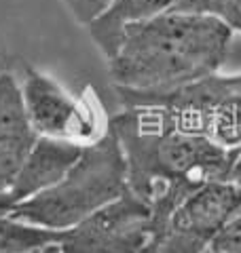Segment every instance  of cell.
<instances>
[{
	"label": "cell",
	"instance_id": "5",
	"mask_svg": "<svg viewBox=\"0 0 241 253\" xmlns=\"http://www.w3.org/2000/svg\"><path fill=\"white\" fill-rule=\"evenodd\" d=\"M167 221L146 201L127 190L70 230H63V253H146Z\"/></svg>",
	"mask_w": 241,
	"mask_h": 253
},
{
	"label": "cell",
	"instance_id": "20",
	"mask_svg": "<svg viewBox=\"0 0 241 253\" xmlns=\"http://www.w3.org/2000/svg\"><path fill=\"white\" fill-rule=\"evenodd\" d=\"M203 253H220V251H216V249H212V247H207Z\"/></svg>",
	"mask_w": 241,
	"mask_h": 253
},
{
	"label": "cell",
	"instance_id": "21",
	"mask_svg": "<svg viewBox=\"0 0 241 253\" xmlns=\"http://www.w3.org/2000/svg\"><path fill=\"white\" fill-rule=\"evenodd\" d=\"M170 2H172L174 6H178V4H180V0H170Z\"/></svg>",
	"mask_w": 241,
	"mask_h": 253
},
{
	"label": "cell",
	"instance_id": "15",
	"mask_svg": "<svg viewBox=\"0 0 241 253\" xmlns=\"http://www.w3.org/2000/svg\"><path fill=\"white\" fill-rule=\"evenodd\" d=\"M218 6H220V0H180V4L176 6V9L216 15V13H218Z\"/></svg>",
	"mask_w": 241,
	"mask_h": 253
},
{
	"label": "cell",
	"instance_id": "13",
	"mask_svg": "<svg viewBox=\"0 0 241 253\" xmlns=\"http://www.w3.org/2000/svg\"><path fill=\"white\" fill-rule=\"evenodd\" d=\"M60 2L66 6V11L72 15V19L78 26L87 28L95 17H100L104 13V9L110 4V0H60Z\"/></svg>",
	"mask_w": 241,
	"mask_h": 253
},
{
	"label": "cell",
	"instance_id": "16",
	"mask_svg": "<svg viewBox=\"0 0 241 253\" xmlns=\"http://www.w3.org/2000/svg\"><path fill=\"white\" fill-rule=\"evenodd\" d=\"M231 181L233 184L241 186V148L237 152V158H235V165H233V171H231Z\"/></svg>",
	"mask_w": 241,
	"mask_h": 253
},
{
	"label": "cell",
	"instance_id": "17",
	"mask_svg": "<svg viewBox=\"0 0 241 253\" xmlns=\"http://www.w3.org/2000/svg\"><path fill=\"white\" fill-rule=\"evenodd\" d=\"M11 72L9 70V53H6V49L2 46V41H0V76Z\"/></svg>",
	"mask_w": 241,
	"mask_h": 253
},
{
	"label": "cell",
	"instance_id": "6",
	"mask_svg": "<svg viewBox=\"0 0 241 253\" xmlns=\"http://www.w3.org/2000/svg\"><path fill=\"white\" fill-rule=\"evenodd\" d=\"M19 86L30 121L43 137L68 139L78 146H87L106 133L108 125L100 126L98 110L68 93L49 74L23 66Z\"/></svg>",
	"mask_w": 241,
	"mask_h": 253
},
{
	"label": "cell",
	"instance_id": "1",
	"mask_svg": "<svg viewBox=\"0 0 241 253\" xmlns=\"http://www.w3.org/2000/svg\"><path fill=\"white\" fill-rule=\"evenodd\" d=\"M108 125L123 148L129 190L165 221L201 186L231 181L239 150L180 131L163 106L127 104Z\"/></svg>",
	"mask_w": 241,
	"mask_h": 253
},
{
	"label": "cell",
	"instance_id": "2",
	"mask_svg": "<svg viewBox=\"0 0 241 253\" xmlns=\"http://www.w3.org/2000/svg\"><path fill=\"white\" fill-rule=\"evenodd\" d=\"M233 30L210 13L167 9L127 28L108 72L119 97L163 95L218 74Z\"/></svg>",
	"mask_w": 241,
	"mask_h": 253
},
{
	"label": "cell",
	"instance_id": "9",
	"mask_svg": "<svg viewBox=\"0 0 241 253\" xmlns=\"http://www.w3.org/2000/svg\"><path fill=\"white\" fill-rule=\"evenodd\" d=\"M83 148L85 146H78L68 139L40 135L36 146L32 148L28 161L19 169L17 177L13 179L11 188L4 192L11 207L53 188L78 161Z\"/></svg>",
	"mask_w": 241,
	"mask_h": 253
},
{
	"label": "cell",
	"instance_id": "8",
	"mask_svg": "<svg viewBox=\"0 0 241 253\" xmlns=\"http://www.w3.org/2000/svg\"><path fill=\"white\" fill-rule=\"evenodd\" d=\"M40 133L23 106L21 86L13 72L0 76V192L11 188Z\"/></svg>",
	"mask_w": 241,
	"mask_h": 253
},
{
	"label": "cell",
	"instance_id": "12",
	"mask_svg": "<svg viewBox=\"0 0 241 253\" xmlns=\"http://www.w3.org/2000/svg\"><path fill=\"white\" fill-rule=\"evenodd\" d=\"M210 247L220 253H241V209L220 228Z\"/></svg>",
	"mask_w": 241,
	"mask_h": 253
},
{
	"label": "cell",
	"instance_id": "11",
	"mask_svg": "<svg viewBox=\"0 0 241 253\" xmlns=\"http://www.w3.org/2000/svg\"><path fill=\"white\" fill-rule=\"evenodd\" d=\"M63 232L47 230L0 213V253H32L61 243Z\"/></svg>",
	"mask_w": 241,
	"mask_h": 253
},
{
	"label": "cell",
	"instance_id": "19",
	"mask_svg": "<svg viewBox=\"0 0 241 253\" xmlns=\"http://www.w3.org/2000/svg\"><path fill=\"white\" fill-rule=\"evenodd\" d=\"M9 209H11L9 199H6V194H4V192H0V213H6Z\"/></svg>",
	"mask_w": 241,
	"mask_h": 253
},
{
	"label": "cell",
	"instance_id": "7",
	"mask_svg": "<svg viewBox=\"0 0 241 253\" xmlns=\"http://www.w3.org/2000/svg\"><path fill=\"white\" fill-rule=\"evenodd\" d=\"M241 209V186L233 181H210L188 194L174 209L165 232L207 249L220 228Z\"/></svg>",
	"mask_w": 241,
	"mask_h": 253
},
{
	"label": "cell",
	"instance_id": "4",
	"mask_svg": "<svg viewBox=\"0 0 241 253\" xmlns=\"http://www.w3.org/2000/svg\"><path fill=\"white\" fill-rule=\"evenodd\" d=\"M127 104H159L180 131L212 139L227 150L241 148V74H214L163 95L119 97Z\"/></svg>",
	"mask_w": 241,
	"mask_h": 253
},
{
	"label": "cell",
	"instance_id": "18",
	"mask_svg": "<svg viewBox=\"0 0 241 253\" xmlns=\"http://www.w3.org/2000/svg\"><path fill=\"white\" fill-rule=\"evenodd\" d=\"M32 253H63V251H61V245L60 243H53V245H49V247H43V249H38V251H32Z\"/></svg>",
	"mask_w": 241,
	"mask_h": 253
},
{
	"label": "cell",
	"instance_id": "14",
	"mask_svg": "<svg viewBox=\"0 0 241 253\" xmlns=\"http://www.w3.org/2000/svg\"><path fill=\"white\" fill-rule=\"evenodd\" d=\"M216 17H220L233 32H241V0H220Z\"/></svg>",
	"mask_w": 241,
	"mask_h": 253
},
{
	"label": "cell",
	"instance_id": "3",
	"mask_svg": "<svg viewBox=\"0 0 241 253\" xmlns=\"http://www.w3.org/2000/svg\"><path fill=\"white\" fill-rule=\"evenodd\" d=\"M127 190V161L117 133L108 125L102 137L83 148L78 161L58 184L13 205L6 215L38 228L63 232L117 201Z\"/></svg>",
	"mask_w": 241,
	"mask_h": 253
},
{
	"label": "cell",
	"instance_id": "10",
	"mask_svg": "<svg viewBox=\"0 0 241 253\" xmlns=\"http://www.w3.org/2000/svg\"><path fill=\"white\" fill-rule=\"evenodd\" d=\"M172 6L174 4L170 0H110L100 17H95L87 26V32L104 59L110 61L123 42L127 28L155 17Z\"/></svg>",
	"mask_w": 241,
	"mask_h": 253
},
{
	"label": "cell",
	"instance_id": "22",
	"mask_svg": "<svg viewBox=\"0 0 241 253\" xmlns=\"http://www.w3.org/2000/svg\"><path fill=\"white\" fill-rule=\"evenodd\" d=\"M146 253H148V251H146Z\"/></svg>",
	"mask_w": 241,
	"mask_h": 253
}]
</instances>
